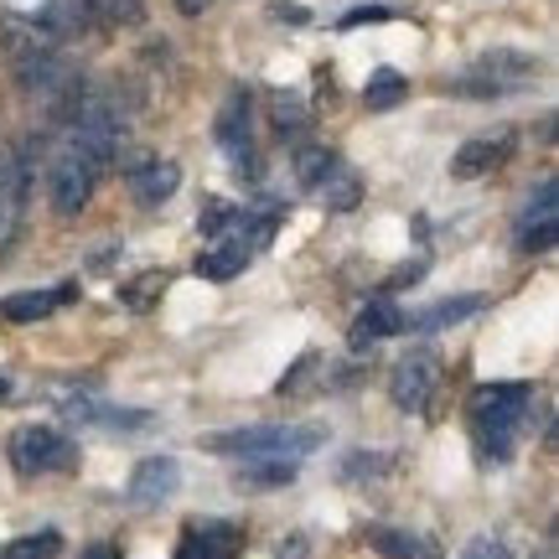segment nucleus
<instances>
[{"label":"nucleus","mask_w":559,"mask_h":559,"mask_svg":"<svg viewBox=\"0 0 559 559\" xmlns=\"http://www.w3.org/2000/svg\"><path fill=\"white\" fill-rule=\"evenodd\" d=\"M37 26L52 41L88 37V32H94V5H88V0H47V5H41V16H37Z\"/></svg>","instance_id":"obj_17"},{"label":"nucleus","mask_w":559,"mask_h":559,"mask_svg":"<svg viewBox=\"0 0 559 559\" xmlns=\"http://www.w3.org/2000/svg\"><path fill=\"white\" fill-rule=\"evenodd\" d=\"M555 239H559V187L555 177H544L519 213V249L523 254H544Z\"/></svg>","instance_id":"obj_9"},{"label":"nucleus","mask_w":559,"mask_h":559,"mask_svg":"<svg viewBox=\"0 0 559 559\" xmlns=\"http://www.w3.org/2000/svg\"><path fill=\"white\" fill-rule=\"evenodd\" d=\"M243 264H249V243H213V249H202L198 254V275L213 280V285H228L234 275H243Z\"/></svg>","instance_id":"obj_21"},{"label":"nucleus","mask_w":559,"mask_h":559,"mask_svg":"<svg viewBox=\"0 0 559 559\" xmlns=\"http://www.w3.org/2000/svg\"><path fill=\"white\" fill-rule=\"evenodd\" d=\"M528 383H481L472 394V430H477V451L487 461H508L513 440H519L523 419H528Z\"/></svg>","instance_id":"obj_2"},{"label":"nucleus","mask_w":559,"mask_h":559,"mask_svg":"<svg viewBox=\"0 0 559 559\" xmlns=\"http://www.w3.org/2000/svg\"><path fill=\"white\" fill-rule=\"evenodd\" d=\"M5 394H11V383H5V379H0V400H5Z\"/></svg>","instance_id":"obj_37"},{"label":"nucleus","mask_w":559,"mask_h":559,"mask_svg":"<svg viewBox=\"0 0 559 559\" xmlns=\"http://www.w3.org/2000/svg\"><path fill=\"white\" fill-rule=\"evenodd\" d=\"M0 52L11 62V73L26 94H41V99H58L62 88L73 83V73L62 68L58 41L41 32L37 21H21V16H0Z\"/></svg>","instance_id":"obj_1"},{"label":"nucleus","mask_w":559,"mask_h":559,"mask_svg":"<svg viewBox=\"0 0 559 559\" xmlns=\"http://www.w3.org/2000/svg\"><path fill=\"white\" fill-rule=\"evenodd\" d=\"M243 207H228V202H207L202 207V234H213V239H228V234H239L243 228Z\"/></svg>","instance_id":"obj_25"},{"label":"nucleus","mask_w":559,"mask_h":559,"mask_svg":"<svg viewBox=\"0 0 559 559\" xmlns=\"http://www.w3.org/2000/svg\"><path fill=\"white\" fill-rule=\"evenodd\" d=\"M99 166L83 156L73 140L62 135V145L52 151V160H47V192H52V213L58 218H79L83 207L94 202V187H99Z\"/></svg>","instance_id":"obj_5"},{"label":"nucleus","mask_w":559,"mask_h":559,"mask_svg":"<svg viewBox=\"0 0 559 559\" xmlns=\"http://www.w3.org/2000/svg\"><path fill=\"white\" fill-rule=\"evenodd\" d=\"M300 472V461L290 456H254L239 466V487H254V492H275V487H290Z\"/></svg>","instance_id":"obj_20"},{"label":"nucleus","mask_w":559,"mask_h":559,"mask_svg":"<svg viewBox=\"0 0 559 559\" xmlns=\"http://www.w3.org/2000/svg\"><path fill=\"white\" fill-rule=\"evenodd\" d=\"M461 559H513V555H508V544L502 539H472L466 549H461Z\"/></svg>","instance_id":"obj_32"},{"label":"nucleus","mask_w":559,"mask_h":559,"mask_svg":"<svg viewBox=\"0 0 559 559\" xmlns=\"http://www.w3.org/2000/svg\"><path fill=\"white\" fill-rule=\"evenodd\" d=\"M26 192H32V160L16 145H0V254L16 243L26 218Z\"/></svg>","instance_id":"obj_7"},{"label":"nucleus","mask_w":559,"mask_h":559,"mask_svg":"<svg viewBox=\"0 0 559 559\" xmlns=\"http://www.w3.org/2000/svg\"><path fill=\"white\" fill-rule=\"evenodd\" d=\"M321 430L317 425H249V430H223V436H207L202 445L218 451V456H239V461H254V456H311L321 445Z\"/></svg>","instance_id":"obj_3"},{"label":"nucleus","mask_w":559,"mask_h":559,"mask_svg":"<svg viewBox=\"0 0 559 559\" xmlns=\"http://www.w3.org/2000/svg\"><path fill=\"white\" fill-rule=\"evenodd\" d=\"M275 559H306V539H300V534L280 539V544H275Z\"/></svg>","instance_id":"obj_34"},{"label":"nucleus","mask_w":559,"mask_h":559,"mask_svg":"<svg viewBox=\"0 0 559 559\" xmlns=\"http://www.w3.org/2000/svg\"><path fill=\"white\" fill-rule=\"evenodd\" d=\"M218 151L234 160L239 171L243 166L254 171V130H249V94H243V88H234L228 104L218 109Z\"/></svg>","instance_id":"obj_10"},{"label":"nucleus","mask_w":559,"mask_h":559,"mask_svg":"<svg viewBox=\"0 0 559 559\" xmlns=\"http://www.w3.org/2000/svg\"><path fill=\"white\" fill-rule=\"evenodd\" d=\"M306 120H311V115H306V104L290 99V94H280V99H275V130H280V135H300V130H306Z\"/></svg>","instance_id":"obj_28"},{"label":"nucleus","mask_w":559,"mask_h":559,"mask_svg":"<svg viewBox=\"0 0 559 559\" xmlns=\"http://www.w3.org/2000/svg\"><path fill=\"white\" fill-rule=\"evenodd\" d=\"M321 198H326V207H337V213H347V207H358V177H353V171H332V177L321 181L317 187Z\"/></svg>","instance_id":"obj_26"},{"label":"nucleus","mask_w":559,"mask_h":559,"mask_svg":"<svg viewBox=\"0 0 559 559\" xmlns=\"http://www.w3.org/2000/svg\"><path fill=\"white\" fill-rule=\"evenodd\" d=\"M58 555H62V539L52 534V528L26 534V539H16L11 549H5V559H58Z\"/></svg>","instance_id":"obj_27"},{"label":"nucleus","mask_w":559,"mask_h":559,"mask_svg":"<svg viewBox=\"0 0 559 559\" xmlns=\"http://www.w3.org/2000/svg\"><path fill=\"white\" fill-rule=\"evenodd\" d=\"M332 171H337V151H326V145H306L296 156V177H300V187H311V192H317Z\"/></svg>","instance_id":"obj_24"},{"label":"nucleus","mask_w":559,"mask_h":559,"mask_svg":"<svg viewBox=\"0 0 559 559\" xmlns=\"http://www.w3.org/2000/svg\"><path fill=\"white\" fill-rule=\"evenodd\" d=\"M404 94H409V79L394 73V68H379L373 79L362 83V104H368V109H394Z\"/></svg>","instance_id":"obj_23"},{"label":"nucleus","mask_w":559,"mask_h":559,"mask_svg":"<svg viewBox=\"0 0 559 559\" xmlns=\"http://www.w3.org/2000/svg\"><path fill=\"white\" fill-rule=\"evenodd\" d=\"M487 311V296H451V300H436V306H425L415 317H404L409 332H440V326H461V321H472Z\"/></svg>","instance_id":"obj_18"},{"label":"nucleus","mask_w":559,"mask_h":559,"mask_svg":"<svg viewBox=\"0 0 559 559\" xmlns=\"http://www.w3.org/2000/svg\"><path fill=\"white\" fill-rule=\"evenodd\" d=\"M83 559H124V555H120V544H88Z\"/></svg>","instance_id":"obj_35"},{"label":"nucleus","mask_w":559,"mask_h":559,"mask_svg":"<svg viewBox=\"0 0 559 559\" xmlns=\"http://www.w3.org/2000/svg\"><path fill=\"white\" fill-rule=\"evenodd\" d=\"M181 487V466L171 456H145L135 466V477H130V502H140V508H156V502H166L171 492Z\"/></svg>","instance_id":"obj_12"},{"label":"nucleus","mask_w":559,"mask_h":559,"mask_svg":"<svg viewBox=\"0 0 559 559\" xmlns=\"http://www.w3.org/2000/svg\"><path fill=\"white\" fill-rule=\"evenodd\" d=\"M11 466H16L21 477H37V472H68V466H79V445L58 430H47V425H26L16 430L11 440Z\"/></svg>","instance_id":"obj_6"},{"label":"nucleus","mask_w":559,"mask_h":559,"mask_svg":"<svg viewBox=\"0 0 559 559\" xmlns=\"http://www.w3.org/2000/svg\"><path fill=\"white\" fill-rule=\"evenodd\" d=\"M394 332H404L400 306H394V300H368V306L358 311V321H353V332H347V347H353V353H362V347L394 337Z\"/></svg>","instance_id":"obj_16"},{"label":"nucleus","mask_w":559,"mask_h":559,"mask_svg":"<svg viewBox=\"0 0 559 559\" xmlns=\"http://www.w3.org/2000/svg\"><path fill=\"white\" fill-rule=\"evenodd\" d=\"M181 187V166L177 160H140L135 171H130V192H135L140 207H160V202H171Z\"/></svg>","instance_id":"obj_15"},{"label":"nucleus","mask_w":559,"mask_h":559,"mask_svg":"<svg viewBox=\"0 0 559 559\" xmlns=\"http://www.w3.org/2000/svg\"><path fill=\"white\" fill-rule=\"evenodd\" d=\"M62 409L73 419H83V425H120V430H135V425L151 419V415H140V409H115V404H94V400H68Z\"/></svg>","instance_id":"obj_22"},{"label":"nucleus","mask_w":559,"mask_h":559,"mask_svg":"<svg viewBox=\"0 0 559 559\" xmlns=\"http://www.w3.org/2000/svg\"><path fill=\"white\" fill-rule=\"evenodd\" d=\"M513 145H519V135L513 130H492V135H472L466 145H461L456 156H451V177L472 181V177H487V171H498L502 160L513 156Z\"/></svg>","instance_id":"obj_11"},{"label":"nucleus","mask_w":559,"mask_h":559,"mask_svg":"<svg viewBox=\"0 0 559 559\" xmlns=\"http://www.w3.org/2000/svg\"><path fill=\"white\" fill-rule=\"evenodd\" d=\"M73 296H79V285H62V290H16V296L0 300V317L5 321H41Z\"/></svg>","instance_id":"obj_19"},{"label":"nucleus","mask_w":559,"mask_h":559,"mask_svg":"<svg viewBox=\"0 0 559 559\" xmlns=\"http://www.w3.org/2000/svg\"><path fill=\"white\" fill-rule=\"evenodd\" d=\"M389 16H400V11H394V5H358V11H347L337 26L342 32H353V26H362V21H389Z\"/></svg>","instance_id":"obj_31"},{"label":"nucleus","mask_w":559,"mask_h":559,"mask_svg":"<svg viewBox=\"0 0 559 559\" xmlns=\"http://www.w3.org/2000/svg\"><path fill=\"white\" fill-rule=\"evenodd\" d=\"M239 544H243V534L234 528V523L207 519V523H198V528H187L177 559H234L239 555Z\"/></svg>","instance_id":"obj_13"},{"label":"nucleus","mask_w":559,"mask_h":559,"mask_svg":"<svg viewBox=\"0 0 559 559\" xmlns=\"http://www.w3.org/2000/svg\"><path fill=\"white\" fill-rule=\"evenodd\" d=\"M534 79H539V58L498 47V52H481L466 73L445 79V94H456V99H502V94H513V88Z\"/></svg>","instance_id":"obj_4"},{"label":"nucleus","mask_w":559,"mask_h":559,"mask_svg":"<svg viewBox=\"0 0 559 559\" xmlns=\"http://www.w3.org/2000/svg\"><path fill=\"white\" fill-rule=\"evenodd\" d=\"M436 383H440L436 353H409V358H400L394 379H389V400L400 404L404 415H425L430 400H436Z\"/></svg>","instance_id":"obj_8"},{"label":"nucleus","mask_w":559,"mask_h":559,"mask_svg":"<svg viewBox=\"0 0 559 559\" xmlns=\"http://www.w3.org/2000/svg\"><path fill=\"white\" fill-rule=\"evenodd\" d=\"M368 549L383 559H440V544L415 528H394V523H373L368 528Z\"/></svg>","instance_id":"obj_14"},{"label":"nucleus","mask_w":559,"mask_h":559,"mask_svg":"<svg viewBox=\"0 0 559 559\" xmlns=\"http://www.w3.org/2000/svg\"><path fill=\"white\" fill-rule=\"evenodd\" d=\"M379 472H389V461H383V456H368V451L347 456V466H342V477H379Z\"/></svg>","instance_id":"obj_30"},{"label":"nucleus","mask_w":559,"mask_h":559,"mask_svg":"<svg viewBox=\"0 0 559 559\" xmlns=\"http://www.w3.org/2000/svg\"><path fill=\"white\" fill-rule=\"evenodd\" d=\"M270 16L290 21V26H306V21H311V11H306V5H296V0H275V5H270Z\"/></svg>","instance_id":"obj_33"},{"label":"nucleus","mask_w":559,"mask_h":559,"mask_svg":"<svg viewBox=\"0 0 559 559\" xmlns=\"http://www.w3.org/2000/svg\"><path fill=\"white\" fill-rule=\"evenodd\" d=\"M88 5H94V16L120 21V26H135L145 16V0H88Z\"/></svg>","instance_id":"obj_29"},{"label":"nucleus","mask_w":559,"mask_h":559,"mask_svg":"<svg viewBox=\"0 0 559 559\" xmlns=\"http://www.w3.org/2000/svg\"><path fill=\"white\" fill-rule=\"evenodd\" d=\"M207 5H213V0H177V11H181V16H202Z\"/></svg>","instance_id":"obj_36"}]
</instances>
